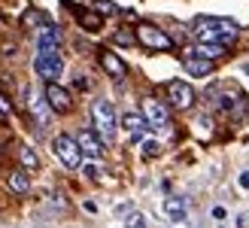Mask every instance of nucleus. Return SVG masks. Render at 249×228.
I'll list each match as a JSON object with an SVG mask.
<instances>
[{"instance_id":"f257e3e1","label":"nucleus","mask_w":249,"mask_h":228,"mask_svg":"<svg viewBox=\"0 0 249 228\" xmlns=\"http://www.w3.org/2000/svg\"><path fill=\"white\" fill-rule=\"evenodd\" d=\"M192 34H195L197 43L228 46V43H234V37H237V21L222 19V16H197L192 21Z\"/></svg>"},{"instance_id":"f03ea898","label":"nucleus","mask_w":249,"mask_h":228,"mask_svg":"<svg viewBox=\"0 0 249 228\" xmlns=\"http://www.w3.org/2000/svg\"><path fill=\"white\" fill-rule=\"evenodd\" d=\"M91 122H94V128H97V134H101L104 140H116L119 116H116V110H113V104H109L107 97H97L91 104Z\"/></svg>"},{"instance_id":"7ed1b4c3","label":"nucleus","mask_w":249,"mask_h":228,"mask_svg":"<svg viewBox=\"0 0 249 228\" xmlns=\"http://www.w3.org/2000/svg\"><path fill=\"white\" fill-rule=\"evenodd\" d=\"M52 152H55V158L64 164V168H70V171H76L82 164V149L76 143V137H70V134L52 137Z\"/></svg>"},{"instance_id":"20e7f679","label":"nucleus","mask_w":249,"mask_h":228,"mask_svg":"<svg viewBox=\"0 0 249 228\" xmlns=\"http://www.w3.org/2000/svg\"><path fill=\"white\" fill-rule=\"evenodd\" d=\"M34 70H36V76H43L46 82H55L58 76L64 73V58H61L58 52H36Z\"/></svg>"},{"instance_id":"39448f33","label":"nucleus","mask_w":249,"mask_h":228,"mask_svg":"<svg viewBox=\"0 0 249 228\" xmlns=\"http://www.w3.org/2000/svg\"><path fill=\"white\" fill-rule=\"evenodd\" d=\"M137 40H140L146 49H155V52H167V49L173 46V40L161 31V28H155V24H137Z\"/></svg>"},{"instance_id":"423d86ee","label":"nucleus","mask_w":249,"mask_h":228,"mask_svg":"<svg viewBox=\"0 0 249 228\" xmlns=\"http://www.w3.org/2000/svg\"><path fill=\"white\" fill-rule=\"evenodd\" d=\"M143 116L149 122V128H155V131H161V128H167V125H170V110L161 104V100H155V97H146L143 100Z\"/></svg>"},{"instance_id":"0eeeda50","label":"nucleus","mask_w":249,"mask_h":228,"mask_svg":"<svg viewBox=\"0 0 249 228\" xmlns=\"http://www.w3.org/2000/svg\"><path fill=\"white\" fill-rule=\"evenodd\" d=\"M167 100L177 110H189L195 104V92H192V85L189 82H182V79H173L167 82Z\"/></svg>"},{"instance_id":"6e6552de","label":"nucleus","mask_w":249,"mask_h":228,"mask_svg":"<svg viewBox=\"0 0 249 228\" xmlns=\"http://www.w3.org/2000/svg\"><path fill=\"white\" fill-rule=\"evenodd\" d=\"M46 100H49V107H52V113H70V107H73L70 92L61 88L58 82H46Z\"/></svg>"},{"instance_id":"1a4fd4ad","label":"nucleus","mask_w":249,"mask_h":228,"mask_svg":"<svg viewBox=\"0 0 249 228\" xmlns=\"http://www.w3.org/2000/svg\"><path fill=\"white\" fill-rule=\"evenodd\" d=\"M58 46H61V31H58V24L52 21H46L40 34H36V52H58Z\"/></svg>"},{"instance_id":"9d476101","label":"nucleus","mask_w":249,"mask_h":228,"mask_svg":"<svg viewBox=\"0 0 249 228\" xmlns=\"http://www.w3.org/2000/svg\"><path fill=\"white\" fill-rule=\"evenodd\" d=\"M76 143L82 149V155H89L91 161H101L104 158V143H101V137H97L94 131H79L76 134Z\"/></svg>"},{"instance_id":"9b49d317","label":"nucleus","mask_w":249,"mask_h":228,"mask_svg":"<svg viewBox=\"0 0 249 228\" xmlns=\"http://www.w3.org/2000/svg\"><path fill=\"white\" fill-rule=\"evenodd\" d=\"M182 67L189 76H197V79H204V76L213 73V61L210 58H201V55H192V52H185L182 55Z\"/></svg>"},{"instance_id":"f8f14e48","label":"nucleus","mask_w":249,"mask_h":228,"mask_svg":"<svg viewBox=\"0 0 249 228\" xmlns=\"http://www.w3.org/2000/svg\"><path fill=\"white\" fill-rule=\"evenodd\" d=\"M122 128L131 134V140H143L149 122H146V116H140V113H124V116H122Z\"/></svg>"},{"instance_id":"ddd939ff","label":"nucleus","mask_w":249,"mask_h":228,"mask_svg":"<svg viewBox=\"0 0 249 228\" xmlns=\"http://www.w3.org/2000/svg\"><path fill=\"white\" fill-rule=\"evenodd\" d=\"M101 64L113 79H124V76H128V64H124L116 52H101Z\"/></svg>"},{"instance_id":"4468645a","label":"nucleus","mask_w":249,"mask_h":228,"mask_svg":"<svg viewBox=\"0 0 249 228\" xmlns=\"http://www.w3.org/2000/svg\"><path fill=\"white\" fill-rule=\"evenodd\" d=\"M161 210L167 213V216L173 222H185V216H189V207H185V198H177V195H170L164 198V204H161Z\"/></svg>"},{"instance_id":"2eb2a0df","label":"nucleus","mask_w":249,"mask_h":228,"mask_svg":"<svg viewBox=\"0 0 249 228\" xmlns=\"http://www.w3.org/2000/svg\"><path fill=\"white\" fill-rule=\"evenodd\" d=\"M28 97H31V113H34V116H36V122H40V128H46V125H49V110H52V107H49V100H43V97H36L34 92H28Z\"/></svg>"},{"instance_id":"dca6fc26","label":"nucleus","mask_w":249,"mask_h":228,"mask_svg":"<svg viewBox=\"0 0 249 228\" xmlns=\"http://www.w3.org/2000/svg\"><path fill=\"white\" fill-rule=\"evenodd\" d=\"M192 55H201V58H210V61H216L225 55V46H219V43H197L195 49H189Z\"/></svg>"},{"instance_id":"f3484780","label":"nucleus","mask_w":249,"mask_h":228,"mask_svg":"<svg viewBox=\"0 0 249 228\" xmlns=\"http://www.w3.org/2000/svg\"><path fill=\"white\" fill-rule=\"evenodd\" d=\"M9 189L16 195H24L31 189V176H28V171H12L9 173Z\"/></svg>"},{"instance_id":"a211bd4d","label":"nucleus","mask_w":249,"mask_h":228,"mask_svg":"<svg viewBox=\"0 0 249 228\" xmlns=\"http://www.w3.org/2000/svg\"><path fill=\"white\" fill-rule=\"evenodd\" d=\"M76 16H79L85 31H101V24H104L101 16H94V12H89V9H76Z\"/></svg>"},{"instance_id":"6ab92c4d","label":"nucleus","mask_w":249,"mask_h":228,"mask_svg":"<svg viewBox=\"0 0 249 228\" xmlns=\"http://www.w3.org/2000/svg\"><path fill=\"white\" fill-rule=\"evenodd\" d=\"M124 228H149V222H146V216H143V213L131 210L128 216H124Z\"/></svg>"},{"instance_id":"aec40b11","label":"nucleus","mask_w":249,"mask_h":228,"mask_svg":"<svg viewBox=\"0 0 249 228\" xmlns=\"http://www.w3.org/2000/svg\"><path fill=\"white\" fill-rule=\"evenodd\" d=\"M91 9H97L101 16H116V12H119V6L109 3V0H91Z\"/></svg>"},{"instance_id":"412c9836","label":"nucleus","mask_w":249,"mask_h":228,"mask_svg":"<svg viewBox=\"0 0 249 228\" xmlns=\"http://www.w3.org/2000/svg\"><path fill=\"white\" fill-rule=\"evenodd\" d=\"M21 164L24 168H36V164H40V155H36L31 146H21Z\"/></svg>"},{"instance_id":"4be33fe9","label":"nucleus","mask_w":249,"mask_h":228,"mask_svg":"<svg viewBox=\"0 0 249 228\" xmlns=\"http://www.w3.org/2000/svg\"><path fill=\"white\" fill-rule=\"evenodd\" d=\"M49 19L43 16V12L40 9H28V12H24V24H46Z\"/></svg>"},{"instance_id":"5701e85b","label":"nucleus","mask_w":249,"mask_h":228,"mask_svg":"<svg viewBox=\"0 0 249 228\" xmlns=\"http://www.w3.org/2000/svg\"><path fill=\"white\" fill-rule=\"evenodd\" d=\"M158 152H161L158 140H143V155H146V158H155Z\"/></svg>"},{"instance_id":"b1692460","label":"nucleus","mask_w":249,"mask_h":228,"mask_svg":"<svg viewBox=\"0 0 249 228\" xmlns=\"http://www.w3.org/2000/svg\"><path fill=\"white\" fill-rule=\"evenodd\" d=\"M9 113H12V104L6 100V95H0V122H6Z\"/></svg>"},{"instance_id":"393cba45","label":"nucleus","mask_w":249,"mask_h":228,"mask_svg":"<svg viewBox=\"0 0 249 228\" xmlns=\"http://www.w3.org/2000/svg\"><path fill=\"white\" fill-rule=\"evenodd\" d=\"M134 40H137V37H134L131 31H119V34H116V43H122V46H131Z\"/></svg>"},{"instance_id":"a878e982","label":"nucleus","mask_w":249,"mask_h":228,"mask_svg":"<svg viewBox=\"0 0 249 228\" xmlns=\"http://www.w3.org/2000/svg\"><path fill=\"white\" fill-rule=\"evenodd\" d=\"M85 176L89 180H101V171H97V164L91 161V164H85Z\"/></svg>"},{"instance_id":"bb28decb","label":"nucleus","mask_w":249,"mask_h":228,"mask_svg":"<svg viewBox=\"0 0 249 228\" xmlns=\"http://www.w3.org/2000/svg\"><path fill=\"white\" fill-rule=\"evenodd\" d=\"M225 216H228V210H225V207H213V219H219V222H222Z\"/></svg>"},{"instance_id":"cd10ccee","label":"nucleus","mask_w":249,"mask_h":228,"mask_svg":"<svg viewBox=\"0 0 249 228\" xmlns=\"http://www.w3.org/2000/svg\"><path fill=\"white\" fill-rule=\"evenodd\" d=\"M237 183H240V189H249V171H243V173L237 176Z\"/></svg>"},{"instance_id":"c85d7f7f","label":"nucleus","mask_w":249,"mask_h":228,"mask_svg":"<svg viewBox=\"0 0 249 228\" xmlns=\"http://www.w3.org/2000/svg\"><path fill=\"white\" fill-rule=\"evenodd\" d=\"M73 85H76V88H82V92H85V88H89V79H85V76H79V79L73 82Z\"/></svg>"}]
</instances>
